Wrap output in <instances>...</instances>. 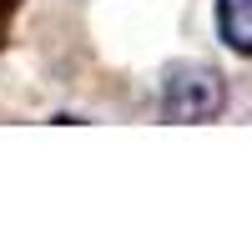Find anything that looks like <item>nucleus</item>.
Returning <instances> with one entry per match:
<instances>
[{
	"mask_svg": "<svg viewBox=\"0 0 252 252\" xmlns=\"http://www.w3.org/2000/svg\"><path fill=\"white\" fill-rule=\"evenodd\" d=\"M222 76L212 66H197V61H182V66L166 71L161 81V111L172 121H212L222 111Z\"/></svg>",
	"mask_w": 252,
	"mask_h": 252,
	"instance_id": "f257e3e1",
	"label": "nucleus"
},
{
	"mask_svg": "<svg viewBox=\"0 0 252 252\" xmlns=\"http://www.w3.org/2000/svg\"><path fill=\"white\" fill-rule=\"evenodd\" d=\"M217 31L237 56H252V0H217Z\"/></svg>",
	"mask_w": 252,
	"mask_h": 252,
	"instance_id": "f03ea898",
	"label": "nucleus"
},
{
	"mask_svg": "<svg viewBox=\"0 0 252 252\" xmlns=\"http://www.w3.org/2000/svg\"><path fill=\"white\" fill-rule=\"evenodd\" d=\"M0 5H5V0H0Z\"/></svg>",
	"mask_w": 252,
	"mask_h": 252,
	"instance_id": "7ed1b4c3",
	"label": "nucleus"
}]
</instances>
